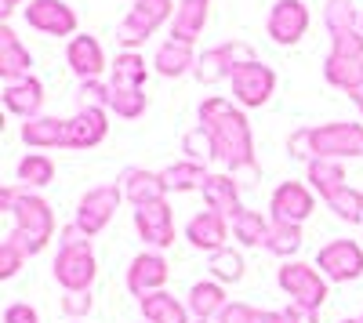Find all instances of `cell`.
I'll return each mask as SVG.
<instances>
[{
	"instance_id": "6da1fadb",
	"label": "cell",
	"mask_w": 363,
	"mask_h": 323,
	"mask_svg": "<svg viewBox=\"0 0 363 323\" xmlns=\"http://www.w3.org/2000/svg\"><path fill=\"white\" fill-rule=\"evenodd\" d=\"M200 128L215 142V160H222L233 174L236 171H258L255 138L244 109H236L229 98L211 95L200 102Z\"/></svg>"
},
{
	"instance_id": "7a4b0ae2",
	"label": "cell",
	"mask_w": 363,
	"mask_h": 323,
	"mask_svg": "<svg viewBox=\"0 0 363 323\" xmlns=\"http://www.w3.org/2000/svg\"><path fill=\"white\" fill-rule=\"evenodd\" d=\"M0 208L15 218V229H11L8 244H15L26 258L40 254L48 247V240L55 237V215L48 208V200H40L37 193H29V189L4 186L0 189Z\"/></svg>"
},
{
	"instance_id": "3957f363",
	"label": "cell",
	"mask_w": 363,
	"mask_h": 323,
	"mask_svg": "<svg viewBox=\"0 0 363 323\" xmlns=\"http://www.w3.org/2000/svg\"><path fill=\"white\" fill-rule=\"evenodd\" d=\"M287 153L298 157V160H352V157H363V124H345V120H335V124H316V128H298L291 138H287Z\"/></svg>"
},
{
	"instance_id": "277c9868",
	"label": "cell",
	"mask_w": 363,
	"mask_h": 323,
	"mask_svg": "<svg viewBox=\"0 0 363 323\" xmlns=\"http://www.w3.org/2000/svg\"><path fill=\"white\" fill-rule=\"evenodd\" d=\"M55 280L66 290H91L95 283V254H91V237L69 222L58 232V258H55Z\"/></svg>"
},
{
	"instance_id": "5b68a950",
	"label": "cell",
	"mask_w": 363,
	"mask_h": 323,
	"mask_svg": "<svg viewBox=\"0 0 363 323\" xmlns=\"http://www.w3.org/2000/svg\"><path fill=\"white\" fill-rule=\"evenodd\" d=\"M174 11H178L174 0H135L131 11L124 15V22L116 26V44L135 51L138 44H145L153 37L164 22H171Z\"/></svg>"
},
{
	"instance_id": "8992f818",
	"label": "cell",
	"mask_w": 363,
	"mask_h": 323,
	"mask_svg": "<svg viewBox=\"0 0 363 323\" xmlns=\"http://www.w3.org/2000/svg\"><path fill=\"white\" fill-rule=\"evenodd\" d=\"M229 84H233V98L244 109H262L277 91V73H272V66L251 58V62H240L233 69Z\"/></svg>"
},
{
	"instance_id": "52a82bcc",
	"label": "cell",
	"mask_w": 363,
	"mask_h": 323,
	"mask_svg": "<svg viewBox=\"0 0 363 323\" xmlns=\"http://www.w3.org/2000/svg\"><path fill=\"white\" fill-rule=\"evenodd\" d=\"M120 200H124V189H120V182L87 189V193L80 196V203H77V218H73V222L87 232V237H99V232L113 222Z\"/></svg>"
},
{
	"instance_id": "ba28073f",
	"label": "cell",
	"mask_w": 363,
	"mask_h": 323,
	"mask_svg": "<svg viewBox=\"0 0 363 323\" xmlns=\"http://www.w3.org/2000/svg\"><path fill=\"white\" fill-rule=\"evenodd\" d=\"M277 280H280V290H284V295H291V302H298V305L320 309L323 298H327L323 273L316 266H306V261H284Z\"/></svg>"
},
{
	"instance_id": "9c48e42d",
	"label": "cell",
	"mask_w": 363,
	"mask_h": 323,
	"mask_svg": "<svg viewBox=\"0 0 363 323\" xmlns=\"http://www.w3.org/2000/svg\"><path fill=\"white\" fill-rule=\"evenodd\" d=\"M251 58H258L251 44H244V40H225V44H218V47H207V51L196 58V69H193V73H196L200 84H218V80H229L233 69H236L240 62H251Z\"/></svg>"
},
{
	"instance_id": "30bf717a",
	"label": "cell",
	"mask_w": 363,
	"mask_h": 323,
	"mask_svg": "<svg viewBox=\"0 0 363 323\" xmlns=\"http://www.w3.org/2000/svg\"><path fill=\"white\" fill-rule=\"evenodd\" d=\"M22 18L29 29L48 37H77V11L66 4V0H29L22 8Z\"/></svg>"
},
{
	"instance_id": "8fae6325",
	"label": "cell",
	"mask_w": 363,
	"mask_h": 323,
	"mask_svg": "<svg viewBox=\"0 0 363 323\" xmlns=\"http://www.w3.org/2000/svg\"><path fill=\"white\" fill-rule=\"evenodd\" d=\"M316 269L335 283H349L363 273V247L356 240H330L316 254Z\"/></svg>"
},
{
	"instance_id": "7c38bea8",
	"label": "cell",
	"mask_w": 363,
	"mask_h": 323,
	"mask_svg": "<svg viewBox=\"0 0 363 323\" xmlns=\"http://www.w3.org/2000/svg\"><path fill=\"white\" fill-rule=\"evenodd\" d=\"M265 29L280 47H291L309 33V8L301 0H277L265 18Z\"/></svg>"
},
{
	"instance_id": "4fadbf2b",
	"label": "cell",
	"mask_w": 363,
	"mask_h": 323,
	"mask_svg": "<svg viewBox=\"0 0 363 323\" xmlns=\"http://www.w3.org/2000/svg\"><path fill=\"white\" fill-rule=\"evenodd\" d=\"M316 208V196L306 182H284L277 186L269 200V218L272 222H287V225H301Z\"/></svg>"
},
{
	"instance_id": "5bb4252c",
	"label": "cell",
	"mask_w": 363,
	"mask_h": 323,
	"mask_svg": "<svg viewBox=\"0 0 363 323\" xmlns=\"http://www.w3.org/2000/svg\"><path fill=\"white\" fill-rule=\"evenodd\" d=\"M135 229L138 237L149 247H171L174 244V215H171V203L157 200V203H145V208H135Z\"/></svg>"
},
{
	"instance_id": "9a60e30c",
	"label": "cell",
	"mask_w": 363,
	"mask_h": 323,
	"mask_svg": "<svg viewBox=\"0 0 363 323\" xmlns=\"http://www.w3.org/2000/svg\"><path fill=\"white\" fill-rule=\"evenodd\" d=\"M109 131V120H106V109H77L69 120H66V149H91L99 145Z\"/></svg>"
},
{
	"instance_id": "2e32d148",
	"label": "cell",
	"mask_w": 363,
	"mask_h": 323,
	"mask_svg": "<svg viewBox=\"0 0 363 323\" xmlns=\"http://www.w3.org/2000/svg\"><path fill=\"white\" fill-rule=\"evenodd\" d=\"M167 283V261L160 251H142L135 261H131V269H128V290L138 298L145 295H157V290Z\"/></svg>"
},
{
	"instance_id": "e0dca14e",
	"label": "cell",
	"mask_w": 363,
	"mask_h": 323,
	"mask_svg": "<svg viewBox=\"0 0 363 323\" xmlns=\"http://www.w3.org/2000/svg\"><path fill=\"white\" fill-rule=\"evenodd\" d=\"M186 240H189L196 251H207V254L229 247V244H225V240H229V218L218 215V211H211V208L200 211V215L189 218V225H186Z\"/></svg>"
},
{
	"instance_id": "ac0fdd59",
	"label": "cell",
	"mask_w": 363,
	"mask_h": 323,
	"mask_svg": "<svg viewBox=\"0 0 363 323\" xmlns=\"http://www.w3.org/2000/svg\"><path fill=\"white\" fill-rule=\"evenodd\" d=\"M120 189H124V200H131L135 208L167 200L164 174H160V171H145V167H128L124 174H120Z\"/></svg>"
},
{
	"instance_id": "d6986e66",
	"label": "cell",
	"mask_w": 363,
	"mask_h": 323,
	"mask_svg": "<svg viewBox=\"0 0 363 323\" xmlns=\"http://www.w3.org/2000/svg\"><path fill=\"white\" fill-rule=\"evenodd\" d=\"M66 62H69V69L77 73L80 84L84 80H99L102 69H106V51L91 33H77L69 40V47H66Z\"/></svg>"
},
{
	"instance_id": "ffe728a7",
	"label": "cell",
	"mask_w": 363,
	"mask_h": 323,
	"mask_svg": "<svg viewBox=\"0 0 363 323\" xmlns=\"http://www.w3.org/2000/svg\"><path fill=\"white\" fill-rule=\"evenodd\" d=\"M4 106H8V113L22 116V120H33V116H40V109H44V84L37 76L11 80L4 87Z\"/></svg>"
},
{
	"instance_id": "44dd1931",
	"label": "cell",
	"mask_w": 363,
	"mask_h": 323,
	"mask_svg": "<svg viewBox=\"0 0 363 323\" xmlns=\"http://www.w3.org/2000/svg\"><path fill=\"white\" fill-rule=\"evenodd\" d=\"M323 76H327V84L342 87V91H345L356 106L363 102V58L327 55V62H323Z\"/></svg>"
},
{
	"instance_id": "7402d4cb",
	"label": "cell",
	"mask_w": 363,
	"mask_h": 323,
	"mask_svg": "<svg viewBox=\"0 0 363 323\" xmlns=\"http://www.w3.org/2000/svg\"><path fill=\"white\" fill-rule=\"evenodd\" d=\"M29 66H33L29 47H22V40L15 37L11 26H0V76H4L8 84L11 80H22V76H33V73H29Z\"/></svg>"
},
{
	"instance_id": "603a6c76",
	"label": "cell",
	"mask_w": 363,
	"mask_h": 323,
	"mask_svg": "<svg viewBox=\"0 0 363 323\" xmlns=\"http://www.w3.org/2000/svg\"><path fill=\"white\" fill-rule=\"evenodd\" d=\"M200 193H203V200H207V208L218 211V215H225L229 222L244 211V203H240V186H236L233 174H211Z\"/></svg>"
},
{
	"instance_id": "cb8c5ba5",
	"label": "cell",
	"mask_w": 363,
	"mask_h": 323,
	"mask_svg": "<svg viewBox=\"0 0 363 323\" xmlns=\"http://www.w3.org/2000/svg\"><path fill=\"white\" fill-rule=\"evenodd\" d=\"M22 142L29 149H66V120L58 116H33L22 124Z\"/></svg>"
},
{
	"instance_id": "d4e9b609",
	"label": "cell",
	"mask_w": 363,
	"mask_h": 323,
	"mask_svg": "<svg viewBox=\"0 0 363 323\" xmlns=\"http://www.w3.org/2000/svg\"><path fill=\"white\" fill-rule=\"evenodd\" d=\"M207 26V0H178V11L171 18V40L196 44Z\"/></svg>"
},
{
	"instance_id": "484cf974",
	"label": "cell",
	"mask_w": 363,
	"mask_h": 323,
	"mask_svg": "<svg viewBox=\"0 0 363 323\" xmlns=\"http://www.w3.org/2000/svg\"><path fill=\"white\" fill-rule=\"evenodd\" d=\"M196 58H200V55L193 51V44L167 40V44H160L157 55H153V69H157L160 76H182V73L196 69Z\"/></svg>"
},
{
	"instance_id": "4316f807",
	"label": "cell",
	"mask_w": 363,
	"mask_h": 323,
	"mask_svg": "<svg viewBox=\"0 0 363 323\" xmlns=\"http://www.w3.org/2000/svg\"><path fill=\"white\" fill-rule=\"evenodd\" d=\"M306 182H309V189H313V193H320V200L335 196L338 189H345V186H349L342 160H313V164H309V171H306Z\"/></svg>"
},
{
	"instance_id": "83f0119b",
	"label": "cell",
	"mask_w": 363,
	"mask_h": 323,
	"mask_svg": "<svg viewBox=\"0 0 363 323\" xmlns=\"http://www.w3.org/2000/svg\"><path fill=\"white\" fill-rule=\"evenodd\" d=\"M186 305H189V312L196 319H218L229 302H225V290H222L218 280H203V283H193Z\"/></svg>"
},
{
	"instance_id": "f1b7e54d",
	"label": "cell",
	"mask_w": 363,
	"mask_h": 323,
	"mask_svg": "<svg viewBox=\"0 0 363 323\" xmlns=\"http://www.w3.org/2000/svg\"><path fill=\"white\" fill-rule=\"evenodd\" d=\"M145 58L138 51H124L116 55L113 62V73H109V87H124V91H145Z\"/></svg>"
},
{
	"instance_id": "f546056e",
	"label": "cell",
	"mask_w": 363,
	"mask_h": 323,
	"mask_svg": "<svg viewBox=\"0 0 363 323\" xmlns=\"http://www.w3.org/2000/svg\"><path fill=\"white\" fill-rule=\"evenodd\" d=\"M142 316L145 323H189V305H182L167 290H157L142 298Z\"/></svg>"
},
{
	"instance_id": "4dcf8cb0",
	"label": "cell",
	"mask_w": 363,
	"mask_h": 323,
	"mask_svg": "<svg viewBox=\"0 0 363 323\" xmlns=\"http://www.w3.org/2000/svg\"><path fill=\"white\" fill-rule=\"evenodd\" d=\"M164 182H167V193H189V189H203V182L211 178L203 164H193V160H178L171 167L160 171Z\"/></svg>"
},
{
	"instance_id": "1f68e13d",
	"label": "cell",
	"mask_w": 363,
	"mask_h": 323,
	"mask_svg": "<svg viewBox=\"0 0 363 323\" xmlns=\"http://www.w3.org/2000/svg\"><path fill=\"white\" fill-rule=\"evenodd\" d=\"M269 229H272V218H265L258 211H247V208L233 218V237L244 244V247H265Z\"/></svg>"
},
{
	"instance_id": "d6a6232c",
	"label": "cell",
	"mask_w": 363,
	"mask_h": 323,
	"mask_svg": "<svg viewBox=\"0 0 363 323\" xmlns=\"http://www.w3.org/2000/svg\"><path fill=\"white\" fill-rule=\"evenodd\" d=\"M15 171H18L22 189H40V186H51L55 182V160L44 157V153H26Z\"/></svg>"
},
{
	"instance_id": "836d02e7",
	"label": "cell",
	"mask_w": 363,
	"mask_h": 323,
	"mask_svg": "<svg viewBox=\"0 0 363 323\" xmlns=\"http://www.w3.org/2000/svg\"><path fill=\"white\" fill-rule=\"evenodd\" d=\"M323 26L330 37L349 33V29H359V15L352 8V0H327L323 4Z\"/></svg>"
},
{
	"instance_id": "e575fe53",
	"label": "cell",
	"mask_w": 363,
	"mask_h": 323,
	"mask_svg": "<svg viewBox=\"0 0 363 323\" xmlns=\"http://www.w3.org/2000/svg\"><path fill=\"white\" fill-rule=\"evenodd\" d=\"M323 203H327V208L335 211L342 222H349V225H359V222H363V189L345 186V189H338L335 196H327Z\"/></svg>"
},
{
	"instance_id": "d590c367",
	"label": "cell",
	"mask_w": 363,
	"mask_h": 323,
	"mask_svg": "<svg viewBox=\"0 0 363 323\" xmlns=\"http://www.w3.org/2000/svg\"><path fill=\"white\" fill-rule=\"evenodd\" d=\"M207 269L215 273V280H222V283H240L244 280V258H240L233 247H222L215 254H207Z\"/></svg>"
},
{
	"instance_id": "8d00e7d4",
	"label": "cell",
	"mask_w": 363,
	"mask_h": 323,
	"mask_svg": "<svg viewBox=\"0 0 363 323\" xmlns=\"http://www.w3.org/2000/svg\"><path fill=\"white\" fill-rule=\"evenodd\" d=\"M301 247V225H287V222H272L269 229V240H265V251L277 254V258H287Z\"/></svg>"
},
{
	"instance_id": "74e56055",
	"label": "cell",
	"mask_w": 363,
	"mask_h": 323,
	"mask_svg": "<svg viewBox=\"0 0 363 323\" xmlns=\"http://www.w3.org/2000/svg\"><path fill=\"white\" fill-rule=\"evenodd\" d=\"M215 323H287V316L284 312H262V309L244 305V302H229Z\"/></svg>"
},
{
	"instance_id": "f35d334b",
	"label": "cell",
	"mask_w": 363,
	"mask_h": 323,
	"mask_svg": "<svg viewBox=\"0 0 363 323\" xmlns=\"http://www.w3.org/2000/svg\"><path fill=\"white\" fill-rule=\"evenodd\" d=\"M182 153L193 164H207V160H215V142H211V135L196 124L186 138H182Z\"/></svg>"
},
{
	"instance_id": "ab89813d",
	"label": "cell",
	"mask_w": 363,
	"mask_h": 323,
	"mask_svg": "<svg viewBox=\"0 0 363 323\" xmlns=\"http://www.w3.org/2000/svg\"><path fill=\"white\" fill-rule=\"evenodd\" d=\"M77 102H80V109H84V106H91V109H109V84H102V80H84L80 91H77Z\"/></svg>"
},
{
	"instance_id": "60d3db41",
	"label": "cell",
	"mask_w": 363,
	"mask_h": 323,
	"mask_svg": "<svg viewBox=\"0 0 363 323\" xmlns=\"http://www.w3.org/2000/svg\"><path fill=\"white\" fill-rule=\"evenodd\" d=\"M330 55L363 58V29H349V33H338V37H330Z\"/></svg>"
},
{
	"instance_id": "b9f144b4",
	"label": "cell",
	"mask_w": 363,
	"mask_h": 323,
	"mask_svg": "<svg viewBox=\"0 0 363 323\" xmlns=\"http://www.w3.org/2000/svg\"><path fill=\"white\" fill-rule=\"evenodd\" d=\"M22 261H26V254H22L15 244H8V240L0 244V276H4V280L18 273V266H22Z\"/></svg>"
},
{
	"instance_id": "7bdbcfd3",
	"label": "cell",
	"mask_w": 363,
	"mask_h": 323,
	"mask_svg": "<svg viewBox=\"0 0 363 323\" xmlns=\"http://www.w3.org/2000/svg\"><path fill=\"white\" fill-rule=\"evenodd\" d=\"M62 312H66V316H84V312H91V290H66Z\"/></svg>"
},
{
	"instance_id": "ee69618b",
	"label": "cell",
	"mask_w": 363,
	"mask_h": 323,
	"mask_svg": "<svg viewBox=\"0 0 363 323\" xmlns=\"http://www.w3.org/2000/svg\"><path fill=\"white\" fill-rule=\"evenodd\" d=\"M4 323H40V316H37V309H29L26 302H15V305L4 309Z\"/></svg>"
},
{
	"instance_id": "f6af8a7d",
	"label": "cell",
	"mask_w": 363,
	"mask_h": 323,
	"mask_svg": "<svg viewBox=\"0 0 363 323\" xmlns=\"http://www.w3.org/2000/svg\"><path fill=\"white\" fill-rule=\"evenodd\" d=\"M316 312H320V309H309V305H298V302H291V305L284 309L287 323H316Z\"/></svg>"
},
{
	"instance_id": "bcb514c9",
	"label": "cell",
	"mask_w": 363,
	"mask_h": 323,
	"mask_svg": "<svg viewBox=\"0 0 363 323\" xmlns=\"http://www.w3.org/2000/svg\"><path fill=\"white\" fill-rule=\"evenodd\" d=\"M18 4H22V0H0V15L8 18V15H11V11H15Z\"/></svg>"
},
{
	"instance_id": "7dc6e473",
	"label": "cell",
	"mask_w": 363,
	"mask_h": 323,
	"mask_svg": "<svg viewBox=\"0 0 363 323\" xmlns=\"http://www.w3.org/2000/svg\"><path fill=\"white\" fill-rule=\"evenodd\" d=\"M342 323H363V316H359V319H342Z\"/></svg>"
},
{
	"instance_id": "c3c4849f",
	"label": "cell",
	"mask_w": 363,
	"mask_h": 323,
	"mask_svg": "<svg viewBox=\"0 0 363 323\" xmlns=\"http://www.w3.org/2000/svg\"><path fill=\"white\" fill-rule=\"evenodd\" d=\"M196 323H215V319H196Z\"/></svg>"
},
{
	"instance_id": "681fc988",
	"label": "cell",
	"mask_w": 363,
	"mask_h": 323,
	"mask_svg": "<svg viewBox=\"0 0 363 323\" xmlns=\"http://www.w3.org/2000/svg\"><path fill=\"white\" fill-rule=\"evenodd\" d=\"M359 29H363V11H359Z\"/></svg>"
},
{
	"instance_id": "f907efd6",
	"label": "cell",
	"mask_w": 363,
	"mask_h": 323,
	"mask_svg": "<svg viewBox=\"0 0 363 323\" xmlns=\"http://www.w3.org/2000/svg\"><path fill=\"white\" fill-rule=\"evenodd\" d=\"M359 116H363V102H359Z\"/></svg>"
}]
</instances>
